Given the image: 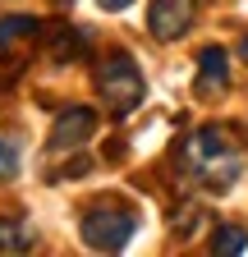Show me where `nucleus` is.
Here are the masks:
<instances>
[{
  "label": "nucleus",
  "instance_id": "f257e3e1",
  "mask_svg": "<svg viewBox=\"0 0 248 257\" xmlns=\"http://www.w3.org/2000/svg\"><path fill=\"white\" fill-rule=\"evenodd\" d=\"M184 166H189L207 188H230L239 179V147L225 134V124H207L184 143Z\"/></svg>",
  "mask_w": 248,
  "mask_h": 257
},
{
  "label": "nucleus",
  "instance_id": "f03ea898",
  "mask_svg": "<svg viewBox=\"0 0 248 257\" xmlns=\"http://www.w3.org/2000/svg\"><path fill=\"white\" fill-rule=\"evenodd\" d=\"M97 92H101V101L110 115H129L143 106V96H147V83H143V69L134 64V55H124V51H110L101 64H97Z\"/></svg>",
  "mask_w": 248,
  "mask_h": 257
},
{
  "label": "nucleus",
  "instance_id": "7ed1b4c3",
  "mask_svg": "<svg viewBox=\"0 0 248 257\" xmlns=\"http://www.w3.org/2000/svg\"><path fill=\"white\" fill-rule=\"evenodd\" d=\"M78 230H83V243L92 252H119L124 243L134 239V230H138V211L119 207V202H101V207H92L83 216Z\"/></svg>",
  "mask_w": 248,
  "mask_h": 257
},
{
  "label": "nucleus",
  "instance_id": "20e7f679",
  "mask_svg": "<svg viewBox=\"0 0 248 257\" xmlns=\"http://www.w3.org/2000/svg\"><path fill=\"white\" fill-rule=\"evenodd\" d=\"M198 0H152L147 5V32L157 42H179L193 23Z\"/></svg>",
  "mask_w": 248,
  "mask_h": 257
},
{
  "label": "nucleus",
  "instance_id": "39448f33",
  "mask_svg": "<svg viewBox=\"0 0 248 257\" xmlns=\"http://www.w3.org/2000/svg\"><path fill=\"white\" fill-rule=\"evenodd\" d=\"M92 134H97V110L74 106V110H65V115L55 119V128H51L46 147H51V152H69V147H83Z\"/></svg>",
  "mask_w": 248,
  "mask_h": 257
},
{
  "label": "nucleus",
  "instance_id": "423d86ee",
  "mask_svg": "<svg viewBox=\"0 0 248 257\" xmlns=\"http://www.w3.org/2000/svg\"><path fill=\"white\" fill-rule=\"evenodd\" d=\"M230 87V55L221 46H207L198 51V78H193V92L198 96H221Z\"/></svg>",
  "mask_w": 248,
  "mask_h": 257
},
{
  "label": "nucleus",
  "instance_id": "0eeeda50",
  "mask_svg": "<svg viewBox=\"0 0 248 257\" xmlns=\"http://www.w3.org/2000/svg\"><path fill=\"white\" fill-rule=\"evenodd\" d=\"M37 234L23 216H0V252H33Z\"/></svg>",
  "mask_w": 248,
  "mask_h": 257
},
{
  "label": "nucleus",
  "instance_id": "6e6552de",
  "mask_svg": "<svg viewBox=\"0 0 248 257\" xmlns=\"http://www.w3.org/2000/svg\"><path fill=\"white\" fill-rule=\"evenodd\" d=\"M37 19L33 14H10V19H0V51H14L19 42H28V37H37Z\"/></svg>",
  "mask_w": 248,
  "mask_h": 257
},
{
  "label": "nucleus",
  "instance_id": "1a4fd4ad",
  "mask_svg": "<svg viewBox=\"0 0 248 257\" xmlns=\"http://www.w3.org/2000/svg\"><path fill=\"white\" fill-rule=\"evenodd\" d=\"M78 51H83V32H74V28H65V23H55V28H51V46H46V55H51V60H78Z\"/></svg>",
  "mask_w": 248,
  "mask_h": 257
},
{
  "label": "nucleus",
  "instance_id": "9d476101",
  "mask_svg": "<svg viewBox=\"0 0 248 257\" xmlns=\"http://www.w3.org/2000/svg\"><path fill=\"white\" fill-rule=\"evenodd\" d=\"M243 248H248V234L239 225H221V230L211 234V252H221V257H239Z\"/></svg>",
  "mask_w": 248,
  "mask_h": 257
},
{
  "label": "nucleus",
  "instance_id": "9b49d317",
  "mask_svg": "<svg viewBox=\"0 0 248 257\" xmlns=\"http://www.w3.org/2000/svg\"><path fill=\"white\" fill-rule=\"evenodd\" d=\"M14 170H19V152L10 138H0V179H14Z\"/></svg>",
  "mask_w": 248,
  "mask_h": 257
},
{
  "label": "nucleus",
  "instance_id": "f8f14e48",
  "mask_svg": "<svg viewBox=\"0 0 248 257\" xmlns=\"http://www.w3.org/2000/svg\"><path fill=\"white\" fill-rule=\"evenodd\" d=\"M97 5H101V10H110V14H115V10H129V5H134V0H97Z\"/></svg>",
  "mask_w": 248,
  "mask_h": 257
},
{
  "label": "nucleus",
  "instance_id": "ddd939ff",
  "mask_svg": "<svg viewBox=\"0 0 248 257\" xmlns=\"http://www.w3.org/2000/svg\"><path fill=\"white\" fill-rule=\"evenodd\" d=\"M243 60H248V37H243Z\"/></svg>",
  "mask_w": 248,
  "mask_h": 257
},
{
  "label": "nucleus",
  "instance_id": "4468645a",
  "mask_svg": "<svg viewBox=\"0 0 248 257\" xmlns=\"http://www.w3.org/2000/svg\"><path fill=\"white\" fill-rule=\"evenodd\" d=\"M55 5H69V0H55Z\"/></svg>",
  "mask_w": 248,
  "mask_h": 257
}]
</instances>
